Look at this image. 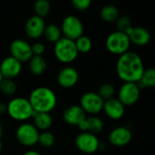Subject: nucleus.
I'll return each instance as SVG.
<instances>
[{"label": "nucleus", "mask_w": 155, "mask_h": 155, "mask_svg": "<svg viewBox=\"0 0 155 155\" xmlns=\"http://www.w3.org/2000/svg\"><path fill=\"white\" fill-rule=\"evenodd\" d=\"M115 69L118 77L124 83H138L145 68L141 56L133 51H128L119 56Z\"/></svg>", "instance_id": "obj_1"}, {"label": "nucleus", "mask_w": 155, "mask_h": 155, "mask_svg": "<svg viewBox=\"0 0 155 155\" xmlns=\"http://www.w3.org/2000/svg\"><path fill=\"white\" fill-rule=\"evenodd\" d=\"M35 113H51L57 104V96L54 90L47 86L35 88L27 98Z\"/></svg>", "instance_id": "obj_2"}, {"label": "nucleus", "mask_w": 155, "mask_h": 155, "mask_svg": "<svg viewBox=\"0 0 155 155\" xmlns=\"http://www.w3.org/2000/svg\"><path fill=\"white\" fill-rule=\"evenodd\" d=\"M6 114L15 121L25 123L35 114L29 101L25 97H14L6 104Z\"/></svg>", "instance_id": "obj_3"}, {"label": "nucleus", "mask_w": 155, "mask_h": 155, "mask_svg": "<svg viewBox=\"0 0 155 155\" xmlns=\"http://www.w3.org/2000/svg\"><path fill=\"white\" fill-rule=\"evenodd\" d=\"M54 54L60 63L71 64L76 60L79 54L74 41L65 37H61L54 44Z\"/></svg>", "instance_id": "obj_4"}, {"label": "nucleus", "mask_w": 155, "mask_h": 155, "mask_svg": "<svg viewBox=\"0 0 155 155\" xmlns=\"http://www.w3.org/2000/svg\"><path fill=\"white\" fill-rule=\"evenodd\" d=\"M131 42L124 32L114 31L110 33L105 40V46L109 53L115 55H122L129 51Z\"/></svg>", "instance_id": "obj_5"}, {"label": "nucleus", "mask_w": 155, "mask_h": 155, "mask_svg": "<svg viewBox=\"0 0 155 155\" xmlns=\"http://www.w3.org/2000/svg\"><path fill=\"white\" fill-rule=\"evenodd\" d=\"M40 132L31 123H22L15 130V138L18 143L27 148L33 147L38 143Z\"/></svg>", "instance_id": "obj_6"}, {"label": "nucleus", "mask_w": 155, "mask_h": 155, "mask_svg": "<svg viewBox=\"0 0 155 155\" xmlns=\"http://www.w3.org/2000/svg\"><path fill=\"white\" fill-rule=\"evenodd\" d=\"M63 37L75 41L78 37L84 35V27L81 19L75 15L65 16L60 26Z\"/></svg>", "instance_id": "obj_7"}, {"label": "nucleus", "mask_w": 155, "mask_h": 155, "mask_svg": "<svg viewBox=\"0 0 155 155\" xmlns=\"http://www.w3.org/2000/svg\"><path fill=\"white\" fill-rule=\"evenodd\" d=\"M100 143L101 142L97 135L85 132H81L74 139L75 147L85 154H93L99 151Z\"/></svg>", "instance_id": "obj_8"}, {"label": "nucleus", "mask_w": 155, "mask_h": 155, "mask_svg": "<svg viewBox=\"0 0 155 155\" xmlns=\"http://www.w3.org/2000/svg\"><path fill=\"white\" fill-rule=\"evenodd\" d=\"M104 103V101L96 92H87L81 96L79 105L86 115H97L103 111Z\"/></svg>", "instance_id": "obj_9"}, {"label": "nucleus", "mask_w": 155, "mask_h": 155, "mask_svg": "<svg viewBox=\"0 0 155 155\" xmlns=\"http://www.w3.org/2000/svg\"><path fill=\"white\" fill-rule=\"evenodd\" d=\"M141 96V88L137 83H124L117 94V99L124 106L135 104Z\"/></svg>", "instance_id": "obj_10"}, {"label": "nucleus", "mask_w": 155, "mask_h": 155, "mask_svg": "<svg viewBox=\"0 0 155 155\" xmlns=\"http://www.w3.org/2000/svg\"><path fill=\"white\" fill-rule=\"evenodd\" d=\"M10 56L16 59L20 63L28 62L33 56L32 46L26 40L17 38L11 42L9 45Z\"/></svg>", "instance_id": "obj_11"}, {"label": "nucleus", "mask_w": 155, "mask_h": 155, "mask_svg": "<svg viewBox=\"0 0 155 155\" xmlns=\"http://www.w3.org/2000/svg\"><path fill=\"white\" fill-rule=\"evenodd\" d=\"M133 139L132 131L126 126H118L113 129L108 135L110 144L114 147H124L128 145Z\"/></svg>", "instance_id": "obj_12"}, {"label": "nucleus", "mask_w": 155, "mask_h": 155, "mask_svg": "<svg viewBox=\"0 0 155 155\" xmlns=\"http://www.w3.org/2000/svg\"><path fill=\"white\" fill-rule=\"evenodd\" d=\"M56 81L58 85L62 88H73L79 81V73L73 66H64L58 72Z\"/></svg>", "instance_id": "obj_13"}, {"label": "nucleus", "mask_w": 155, "mask_h": 155, "mask_svg": "<svg viewBox=\"0 0 155 155\" xmlns=\"http://www.w3.org/2000/svg\"><path fill=\"white\" fill-rule=\"evenodd\" d=\"M46 24L45 19L39 17L35 15H31L25 24V35L33 40L39 39L43 34Z\"/></svg>", "instance_id": "obj_14"}, {"label": "nucleus", "mask_w": 155, "mask_h": 155, "mask_svg": "<svg viewBox=\"0 0 155 155\" xmlns=\"http://www.w3.org/2000/svg\"><path fill=\"white\" fill-rule=\"evenodd\" d=\"M22 72V63L13 58L12 56H6L0 63V74L5 79L16 78Z\"/></svg>", "instance_id": "obj_15"}, {"label": "nucleus", "mask_w": 155, "mask_h": 155, "mask_svg": "<svg viewBox=\"0 0 155 155\" xmlns=\"http://www.w3.org/2000/svg\"><path fill=\"white\" fill-rule=\"evenodd\" d=\"M103 112L111 120L117 121L124 117L125 114V106L115 97L104 101Z\"/></svg>", "instance_id": "obj_16"}, {"label": "nucleus", "mask_w": 155, "mask_h": 155, "mask_svg": "<svg viewBox=\"0 0 155 155\" xmlns=\"http://www.w3.org/2000/svg\"><path fill=\"white\" fill-rule=\"evenodd\" d=\"M86 114L79 104H72L67 106L63 112V120L71 126H77L84 120Z\"/></svg>", "instance_id": "obj_17"}, {"label": "nucleus", "mask_w": 155, "mask_h": 155, "mask_svg": "<svg viewBox=\"0 0 155 155\" xmlns=\"http://www.w3.org/2000/svg\"><path fill=\"white\" fill-rule=\"evenodd\" d=\"M131 44L137 46H144L150 43L151 34L148 29L143 26H132L126 32Z\"/></svg>", "instance_id": "obj_18"}, {"label": "nucleus", "mask_w": 155, "mask_h": 155, "mask_svg": "<svg viewBox=\"0 0 155 155\" xmlns=\"http://www.w3.org/2000/svg\"><path fill=\"white\" fill-rule=\"evenodd\" d=\"M104 127L103 120L97 115H89L84 118V120L78 125V128L82 132L90 133L93 134H100Z\"/></svg>", "instance_id": "obj_19"}, {"label": "nucleus", "mask_w": 155, "mask_h": 155, "mask_svg": "<svg viewBox=\"0 0 155 155\" xmlns=\"http://www.w3.org/2000/svg\"><path fill=\"white\" fill-rule=\"evenodd\" d=\"M32 118L33 124L38 131H48L53 125V117L49 113H35Z\"/></svg>", "instance_id": "obj_20"}, {"label": "nucleus", "mask_w": 155, "mask_h": 155, "mask_svg": "<svg viewBox=\"0 0 155 155\" xmlns=\"http://www.w3.org/2000/svg\"><path fill=\"white\" fill-rule=\"evenodd\" d=\"M27 63L30 73L36 76L44 74L47 69V63L43 55H33Z\"/></svg>", "instance_id": "obj_21"}, {"label": "nucleus", "mask_w": 155, "mask_h": 155, "mask_svg": "<svg viewBox=\"0 0 155 155\" xmlns=\"http://www.w3.org/2000/svg\"><path fill=\"white\" fill-rule=\"evenodd\" d=\"M120 16V11L116 5H106L100 10V17L106 23H115Z\"/></svg>", "instance_id": "obj_22"}, {"label": "nucleus", "mask_w": 155, "mask_h": 155, "mask_svg": "<svg viewBox=\"0 0 155 155\" xmlns=\"http://www.w3.org/2000/svg\"><path fill=\"white\" fill-rule=\"evenodd\" d=\"M43 35L45 37V39L48 42L53 43V44L56 43L61 37H63L60 26L55 25V24L46 25L45 27Z\"/></svg>", "instance_id": "obj_23"}, {"label": "nucleus", "mask_w": 155, "mask_h": 155, "mask_svg": "<svg viewBox=\"0 0 155 155\" xmlns=\"http://www.w3.org/2000/svg\"><path fill=\"white\" fill-rule=\"evenodd\" d=\"M141 89L143 88H153L155 85V70L153 68L144 69V72L137 83Z\"/></svg>", "instance_id": "obj_24"}, {"label": "nucleus", "mask_w": 155, "mask_h": 155, "mask_svg": "<svg viewBox=\"0 0 155 155\" xmlns=\"http://www.w3.org/2000/svg\"><path fill=\"white\" fill-rule=\"evenodd\" d=\"M18 89L17 84L15 80L3 78L0 82V93L5 96H13L16 94Z\"/></svg>", "instance_id": "obj_25"}, {"label": "nucleus", "mask_w": 155, "mask_h": 155, "mask_svg": "<svg viewBox=\"0 0 155 155\" xmlns=\"http://www.w3.org/2000/svg\"><path fill=\"white\" fill-rule=\"evenodd\" d=\"M76 49L78 51V54H87L92 50L93 47V42L91 38L87 35H81L74 41Z\"/></svg>", "instance_id": "obj_26"}, {"label": "nucleus", "mask_w": 155, "mask_h": 155, "mask_svg": "<svg viewBox=\"0 0 155 155\" xmlns=\"http://www.w3.org/2000/svg\"><path fill=\"white\" fill-rule=\"evenodd\" d=\"M51 10V5L47 0H37L34 5V11L35 15L45 19Z\"/></svg>", "instance_id": "obj_27"}, {"label": "nucleus", "mask_w": 155, "mask_h": 155, "mask_svg": "<svg viewBox=\"0 0 155 155\" xmlns=\"http://www.w3.org/2000/svg\"><path fill=\"white\" fill-rule=\"evenodd\" d=\"M97 94L104 101H106L108 99L114 97L115 87L114 84H112L110 83H104L99 86Z\"/></svg>", "instance_id": "obj_28"}, {"label": "nucleus", "mask_w": 155, "mask_h": 155, "mask_svg": "<svg viewBox=\"0 0 155 155\" xmlns=\"http://www.w3.org/2000/svg\"><path fill=\"white\" fill-rule=\"evenodd\" d=\"M55 143V136L49 131L41 132L38 137V143L44 148H51Z\"/></svg>", "instance_id": "obj_29"}, {"label": "nucleus", "mask_w": 155, "mask_h": 155, "mask_svg": "<svg viewBox=\"0 0 155 155\" xmlns=\"http://www.w3.org/2000/svg\"><path fill=\"white\" fill-rule=\"evenodd\" d=\"M116 25V30L120 32H126L130 27L133 26L132 25V20L128 15H120L118 19L115 22Z\"/></svg>", "instance_id": "obj_30"}, {"label": "nucleus", "mask_w": 155, "mask_h": 155, "mask_svg": "<svg viewBox=\"0 0 155 155\" xmlns=\"http://www.w3.org/2000/svg\"><path fill=\"white\" fill-rule=\"evenodd\" d=\"M92 5L91 0H73L72 5L78 11H85L90 8Z\"/></svg>", "instance_id": "obj_31"}, {"label": "nucleus", "mask_w": 155, "mask_h": 155, "mask_svg": "<svg viewBox=\"0 0 155 155\" xmlns=\"http://www.w3.org/2000/svg\"><path fill=\"white\" fill-rule=\"evenodd\" d=\"M31 46L33 55H43L45 52V45L41 42H35Z\"/></svg>", "instance_id": "obj_32"}, {"label": "nucleus", "mask_w": 155, "mask_h": 155, "mask_svg": "<svg viewBox=\"0 0 155 155\" xmlns=\"http://www.w3.org/2000/svg\"><path fill=\"white\" fill-rule=\"evenodd\" d=\"M6 104L0 102V115L6 114Z\"/></svg>", "instance_id": "obj_33"}, {"label": "nucleus", "mask_w": 155, "mask_h": 155, "mask_svg": "<svg viewBox=\"0 0 155 155\" xmlns=\"http://www.w3.org/2000/svg\"><path fill=\"white\" fill-rule=\"evenodd\" d=\"M22 155H41V154H40V153H39V152H37L36 150H33V149H31V150H28V151L25 152V153H24Z\"/></svg>", "instance_id": "obj_34"}, {"label": "nucleus", "mask_w": 155, "mask_h": 155, "mask_svg": "<svg viewBox=\"0 0 155 155\" xmlns=\"http://www.w3.org/2000/svg\"><path fill=\"white\" fill-rule=\"evenodd\" d=\"M3 134H4V128H3V125H2L1 123H0V139H1V137L3 136Z\"/></svg>", "instance_id": "obj_35"}, {"label": "nucleus", "mask_w": 155, "mask_h": 155, "mask_svg": "<svg viewBox=\"0 0 155 155\" xmlns=\"http://www.w3.org/2000/svg\"><path fill=\"white\" fill-rule=\"evenodd\" d=\"M2 150H3V143H2V141H1V139H0V153H1V152H2Z\"/></svg>", "instance_id": "obj_36"}, {"label": "nucleus", "mask_w": 155, "mask_h": 155, "mask_svg": "<svg viewBox=\"0 0 155 155\" xmlns=\"http://www.w3.org/2000/svg\"><path fill=\"white\" fill-rule=\"evenodd\" d=\"M2 79H3V77H2V75H1V74H0V82L2 81Z\"/></svg>", "instance_id": "obj_37"}]
</instances>
